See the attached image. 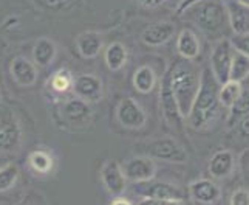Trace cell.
<instances>
[{"mask_svg": "<svg viewBox=\"0 0 249 205\" xmlns=\"http://www.w3.org/2000/svg\"><path fill=\"white\" fill-rule=\"evenodd\" d=\"M220 84L211 68H204L200 72V85L196 92L191 112L187 115V122L194 129H204L215 122L218 117L220 101H218Z\"/></svg>", "mask_w": 249, "mask_h": 205, "instance_id": "1", "label": "cell"}, {"mask_svg": "<svg viewBox=\"0 0 249 205\" xmlns=\"http://www.w3.org/2000/svg\"><path fill=\"white\" fill-rule=\"evenodd\" d=\"M167 73H169L170 89L174 92L179 115L183 118H187L189 112H191V107L194 104L195 95L198 92L200 72L196 70V67L191 61L181 59V61L172 64Z\"/></svg>", "mask_w": 249, "mask_h": 205, "instance_id": "2", "label": "cell"}, {"mask_svg": "<svg viewBox=\"0 0 249 205\" xmlns=\"http://www.w3.org/2000/svg\"><path fill=\"white\" fill-rule=\"evenodd\" d=\"M184 13H189V17L195 22L196 27L209 38L221 34L226 25H229L223 0H196L186 8Z\"/></svg>", "mask_w": 249, "mask_h": 205, "instance_id": "3", "label": "cell"}, {"mask_svg": "<svg viewBox=\"0 0 249 205\" xmlns=\"http://www.w3.org/2000/svg\"><path fill=\"white\" fill-rule=\"evenodd\" d=\"M147 156L153 160H162L167 164H186L189 154L181 143L172 137H161L147 144Z\"/></svg>", "mask_w": 249, "mask_h": 205, "instance_id": "4", "label": "cell"}, {"mask_svg": "<svg viewBox=\"0 0 249 205\" xmlns=\"http://www.w3.org/2000/svg\"><path fill=\"white\" fill-rule=\"evenodd\" d=\"M135 193L141 198L149 199H162V201H172V202H184L186 193L181 186L170 182H161V181H147L140 182L135 186Z\"/></svg>", "mask_w": 249, "mask_h": 205, "instance_id": "5", "label": "cell"}, {"mask_svg": "<svg viewBox=\"0 0 249 205\" xmlns=\"http://www.w3.org/2000/svg\"><path fill=\"white\" fill-rule=\"evenodd\" d=\"M234 48L229 39H220L211 53V72L215 76L217 82L221 85L229 81L231 64H232Z\"/></svg>", "mask_w": 249, "mask_h": 205, "instance_id": "6", "label": "cell"}, {"mask_svg": "<svg viewBox=\"0 0 249 205\" xmlns=\"http://www.w3.org/2000/svg\"><path fill=\"white\" fill-rule=\"evenodd\" d=\"M123 171H124L127 182H133V184L147 182V181H152V179H155L157 164H155V160L149 156H136L124 162Z\"/></svg>", "mask_w": 249, "mask_h": 205, "instance_id": "7", "label": "cell"}, {"mask_svg": "<svg viewBox=\"0 0 249 205\" xmlns=\"http://www.w3.org/2000/svg\"><path fill=\"white\" fill-rule=\"evenodd\" d=\"M116 118L121 126L127 129H140L147 123L145 110L138 101L132 97H125L119 101L116 107Z\"/></svg>", "mask_w": 249, "mask_h": 205, "instance_id": "8", "label": "cell"}, {"mask_svg": "<svg viewBox=\"0 0 249 205\" xmlns=\"http://www.w3.org/2000/svg\"><path fill=\"white\" fill-rule=\"evenodd\" d=\"M101 182L111 196H123L127 190V179L124 176L123 166L116 160H106L99 171Z\"/></svg>", "mask_w": 249, "mask_h": 205, "instance_id": "9", "label": "cell"}, {"mask_svg": "<svg viewBox=\"0 0 249 205\" xmlns=\"http://www.w3.org/2000/svg\"><path fill=\"white\" fill-rule=\"evenodd\" d=\"M61 114L62 118L68 124L71 126H82V124H87L91 118V107H90V102L85 101L79 97H71L62 102V107H61Z\"/></svg>", "mask_w": 249, "mask_h": 205, "instance_id": "10", "label": "cell"}, {"mask_svg": "<svg viewBox=\"0 0 249 205\" xmlns=\"http://www.w3.org/2000/svg\"><path fill=\"white\" fill-rule=\"evenodd\" d=\"M189 196L198 205H215L221 199V190L213 179H198L189 185Z\"/></svg>", "mask_w": 249, "mask_h": 205, "instance_id": "11", "label": "cell"}, {"mask_svg": "<svg viewBox=\"0 0 249 205\" xmlns=\"http://www.w3.org/2000/svg\"><path fill=\"white\" fill-rule=\"evenodd\" d=\"M160 106H161V112L164 117L166 122L170 126L179 127L181 126V120L183 117L179 115V110L177 106V101L174 97V92L170 89V82H169V73L166 72L164 76L161 80V87H160Z\"/></svg>", "mask_w": 249, "mask_h": 205, "instance_id": "12", "label": "cell"}, {"mask_svg": "<svg viewBox=\"0 0 249 205\" xmlns=\"http://www.w3.org/2000/svg\"><path fill=\"white\" fill-rule=\"evenodd\" d=\"M73 92L76 97L85 101H99L102 97V81L93 73H81L73 81Z\"/></svg>", "mask_w": 249, "mask_h": 205, "instance_id": "13", "label": "cell"}, {"mask_svg": "<svg viewBox=\"0 0 249 205\" xmlns=\"http://www.w3.org/2000/svg\"><path fill=\"white\" fill-rule=\"evenodd\" d=\"M11 76L13 80L22 87H31L39 80L37 65L23 56H17L11 62Z\"/></svg>", "mask_w": 249, "mask_h": 205, "instance_id": "14", "label": "cell"}, {"mask_svg": "<svg viewBox=\"0 0 249 205\" xmlns=\"http://www.w3.org/2000/svg\"><path fill=\"white\" fill-rule=\"evenodd\" d=\"M225 6L228 13V22L232 33H249V6L238 3L237 0H226Z\"/></svg>", "mask_w": 249, "mask_h": 205, "instance_id": "15", "label": "cell"}, {"mask_svg": "<svg viewBox=\"0 0 249 205\" xmlns=\"http://www.w3.org/2000/svg\"><path fill=\"white\" fill-rule=\"evenodd\" d=\"M175 36V25L172 22H158L152 23L145 28L141 34V39L145 45L160 47L169 42Z\"/></svg>", "mask_w": 249, "mask_h": 205, "instance_id": "16", "label": "cell"}, {"mask_svg": "<svg viewBox=\"0 0 249 205\" xmlns=\"http://www.w3.org/2000/svg\"><path fill=\"white\" fill-rule=\"evenodd\" d=\"M235 166V157L234 154L228 149H218L217 152L212 154V157L209 160V174L212 179H225L231 176V173L234 171Z\"/></svg>", "mask_w": 249, "mask_h": 205, "instance_id": "17", "label": "cell"}, {"mask_svg": "<svg viewBox=\"0 0 249 205\" xmlns=\"http://www.w3.org/2000/svg\"><path fill=\"white\" fill-rule=\"evenodd\" d=\"M22 143V129L16 120L10 118L0 124V151H16Z\"/></svg>", "mask_w": 249, "mask_h": 205, "instance_id": "18", "label": "cell"}, {"mask_svg": "<svg viewBox=\"0 0 249 205\" xmlns=\"http://www.w3.org/2000/svg\"><path fill=\"white\" fill-rule=\"evenodd\" d=\"M104 47V39L96 31H84L76 38V48L85 59H94Z\"/></svg>", "mask_w": 249, "mask_h": 205, "instance_id": "19", "label": "cell"}, {"mask_svg": "<svg viewBox=\"0 0 249 205\" xmlns=\"http://www.w3.org/2000/svg\"><path fill=\"white\" fill-rule=\"evenodd\" d=\"M200 48H201L200 39L191 28H184L179 31L178 38H177V51L183 59L192 61V59L198 58L200 51H201Z\"/></svg>", "mask_w": 249, "mask_h": 205, "instance_id": "20", "label": "cell"}, {"mask_svg": "<svg viewBox=\"0 0 249 205\" xmlns=\"http://www.w3.org/2000/svg\"><path fill=\"white\" fill-rule=\"evenodd\" d=\"M57 55V47L53 39L39 38L33 47V62L37 67H48L53 64Z\"/></svg>", "mask_w": 249, "mask_h": 205, "instance_id": "21", "label": "cell"}, {"mask_svg": "<svg viewBox=\"0 0 249 205\" xmlns=\"http://www.w3.org/2000/svg\"><path fill=\"white\" fill-rule=\"evenodd\" d=\"M104 59H106L108 70H111V72L121 70V68L127 64V59H128L127 47L124 44H121V42H111V44H108L106 48Z\"/></svg>", "mask_w": 249, "mask_h": 205, "instance_id": "22", "label": "cell"}, {"mask_svg": "<svg viewBox=\"0 0 249 205\" xmlns=\"http://www.w3.org/2000/svg\"><path fill=\"white\" fill-rule=\"evenodd\" d=\"M157 85V73L150 65H141L133 73V87L140 93H150Z\"/></svg>", "mask_w": 249, "mask_h": 205, "instance_id": "23", "label": "cell"}, {"mask_svg": "<svg viewBox=\"0 0 249 205\" xmlns=\"http://www.w3.org/2000/svg\"><path fill=\"white\" fill-rule=\"evenodd\" d=\"M248 112H249V87H245L243 82H242V93H240L238 100L229 109L228 120H226L228 126L234 127L238 120L243 115H246Z\"/></svg>", "mask_w": 249, "mask_h": 205, "instance_id": "24", "label": "cell"}, {"mask_svg": "<svg viewBox=\"0 0 249 205\" xmlns=\"http://www.w3.org/2000/svg\"><path fill=\"white\" fill-rule=\"evenodd\" d=\"M28 165L30 168L37 174H48L53 169L54 160L51 154L47 151H33L28 156Z\"/></svg>", "mask_w": 249, "mask_h": 205, "instance_id": "25", "label": "cell"}, {"mask_svg": "<svg viewBox=\"0 0 249 205\" xmlns=\"http://www.w3.org/2000/svg\"><path fill=\"white\" fill-rule=\"evenodd\" d=\"M240 93H242V82L238 81H228L220 85L218 90V101L221 107L231 109V106L238 100Z\"/></svg>", "mask_w": 249, "mask_h": 205, "instance_id": "26", "label": "cell"}, {"mask_svg": "<svg viewBox=\"0 0 249 205\" xmlns=\"http://www.w3.org/2000/svg\"><path fill=\"white\" fill-rule=\"evenodd\" d=\"M249 76V58L237 53L234 50V56H232V64H231V73H229V80L231 81H238L243 82Z\"/></svg>", "mask_w": 249, "mask_h": 205, "instance_id": "27", "label": "cell"}, {"mask_svg": "<svg viewBox=\"0 0 249 205\" xmlns=\"http://www.w3.org/2000/svg\"><path fill=\"white\" fill-rule=\"evenodd\" d=\"M73 75L68 68H59L57 72L53 73V76L50 78L48 84L50 87L57 93H67L73 87Z\"/></svg>", "mask_w": 249, "mask_h": 205, "instance_id": "28", "label": "cell"}, {"mask_svg": "<svg viewBox=\"0 0 249 205\" xmlns=\"http://www.w3.org/2000/svg\"><path fill=\"white\" fill-rule=\"evenodd\" d=\"M17 179H19V166L16 164H8L0 168V193L11 190Z\"/></svg>", "mask_w": 249, "mask_h": 205, "instance_id": "29", "label": "cell"}, {"mask_svg": "<svg viewBox=\"0 0 249 205\" xmlns=\"http://www.w3.org/2000/svg\"><path fill=\"white\" fill-rule=\"evenodd\" d=\"M229 42L237 53H242L249 58V33L234 34L232 38H229Z\"/></svg>", "mask_w": 249, "mask_h": 205, "instance_id": "30", "label": "cell"}, {"mask_svg": "<svg viewBox=\"0 0 249 205\" xmlns=\"http://www.w3.org/2000/svg\"><path fill=\"white\" fill-rule=\"evenodd\" d=\"M231 205H249V190L246 188H238L232 194H231L229 199Z\"/></svg>", "mask_w": 249, "mask_h": 205, "instance_id": "31", "label": "cell"}, {"mask_svg": "<svg viewBox=\"0 0 249 205\" xmlns=\"http://www.w3.org/2000/svg\"><path fill=\"white\" fill-rule=\"evenodd\" d=\"M237 131L242 137H249V112L237 122Z\"/></svg>", "mask_w": 249, "mask_h": 205, "instance_id": "32", "label": "cell"}, {"mask_svg": "<svg viewBox=\"0 0 249 205\" xmlns=\"http://www.w3.org/2000/svg\"><path fill=\"white\" fill-rule=\"evenodd\" d=\"M138 205H183V202H172V201H162V199L142 198Z\"/></svg>", "mask_w": 249, "mask_h": 205, "instance_id": "33", "label": "cell"}, {"mask_svg": "<svg viewBox=\"0 0 249 205\" xmlns=\"http://www.w3.org/2000/svg\"><path fill=\"white\" fill-rule=\"evenodd\" d=\"M40 2L50 8H62V6L73 3L74 0H40Z\"/></svg>", "mask_w": 249, "mask_h": 205, "instance_id": "34", "label": "cell"}, {"mask_svg": "<svg viewBox=\"0 0 249 205\" xmlns=\"http://www.w3.org/2000/svg\"><path fill=\"white\" fill-rule=\"evenodd\" d=\"M135 2H138L140 5H142L145 8H157L164 3L166 0H135Z\"/></svg>", "mask_w": 249, "mask_h": 205, "instance_id": "35", "label": "cell"}, {"mask_svg": "<svg viewBox=\"0 0 249 205\" xmlns=\"http://www.w3.org/2000/svg\"><path fill=\"white\" fill-rule=\"evenodd\" d=\"M172 2H174V3H178L177 13H178V14H183L186 8H187L189 5H191V3L196 2V0H172Z\"/></svg>", "mask_w": 249, "mask_h": 205, "instance_id": "36", "label": "cell"}, {"mask_svg": "<svg viewBox=\"0 0 249 205\" xmlns=\"http://www.w3.org/2000/svg\"><path fill=\"white\" fill-rule=\"evenodd\" d=\"M110 205H133L130 201L128 199H125V198H123V196H116V198L111 201V204Z\"/></svg>", "mask_w": 249, "mask_h": 205, "instance_id": "37", "label": "cell"}, {"mask_svg": "<svg viewBox=\"0 0 249 205\" xmlns=\"http://www.w3.org/2000/svg\"><path fill=\"white\" fill-rule=\"evenodd\" d=\"M245 157H248V162H245V165H246V174L249 176V151L245 152Z\"/></svg>", "mask_w": 249, "mask_h": 205, "instance_id": "38", "label": "cell"}, {"mask_svg": "<svg viewBox=\"0 0 249 205\" xmlns=\"http://www.w3.org/2000/svg\"><path fill=\"white\" fill-rule=\"evenodd\" d=\"M238 3H242V5H245V6H249V0H237Z\"/></svg>", "mask_w": 249, "mask_h": 205, "instance_id": "39", "label": "cell"}, {"mask_svg": "<svg viewBox=\"0 0 249 205\" xmlns=\"http://www.w3.org/2000/svg\"><path fill=\"white\" fill-rule=\"evenodd\" d=\"M0 102H2V90H0Z\"/></svg>", "mask_w": 249, "mask_h": 205, "instance_id": "40", "label": "cell"}]
</instances>
